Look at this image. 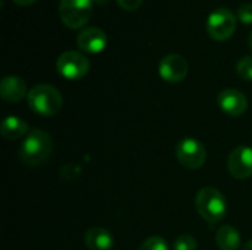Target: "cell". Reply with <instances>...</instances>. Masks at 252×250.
Listing matches in <instances>:
<instances>
[{"instance_id": "1", "label": "cell", "mask_w": 252, "mask_h": 250, "mask_svg": "<svg viewBox=\"0 0 252 250\" xmlns=\"http://www.w3.org/2000/svg\"><path fill=\"white\" fill-rule=\"evenodd\" d=\"M52 150V137L46 131L34 128L25 136L19 147V159L27 167H38L50 158Z\"/></svg>"}, {"instance_id": "2", "label": "cell", "mask_w": 252, "mask_h": 250, "mask_svg": "<svg viewBox=\"0 0 252 250\" xmlns=\"http://www.w3.org/2000/svg\"><path fill=\"white\" fill-rule=\"evenodd\" d=\"M198 214L208 222L217 224L226 217L227 203L226 197L216 187H204L198 192L195 199Z\"/></svg>"}, {"instance_id": "3", "label": "cell", "mask_w": 252, "mask_h": 250, "mask_svg": "<svg viewBox=\"0 0 252 250\" xmlns=\"http://www.w3.org/2000/svg\"><path fill=\"white\" fill-rule=\"evenodd\" d=\"M27 99H28L30 108L43 116L56 115L62 108V96L59 90H56L50 84L34 85L28 91Z\"/></svg>"}, {"instance_id": "4", "label": "cell", "mask_w": 252, "mask_h": 250, "mask_svg": "<svg viewBox=\"0 0 252 250\" xmlns=\"http://www.w3.org/2000/svg\"><path fill=\"white\" fill-rule=\"evenodd\" d=\"M58 10L68 28L78 29L89 22L93 13V0H61Z\"/></svg>"}, {"instance_id": "5", "label": "cell", "mask_w": 252, "mask_h": 250, "mask_svg": "<svg viewBox=\"0 0 252 250\" xmlns=\"http://www.w3.org/2000/svg\"><path fill=\"white\" fill-rule=\"evenodd\" d=\"M177 161L188 169H199L207 161V150L204 144L192 137L183 139L176 146Z\"/></svg>"}, {"instance_id": "6", "label": "cell", "mask_w": 252, "mask_h": 250, "mask_svg": "<svg viewBox=\"0 0 252 250\" xmlns=\"http://www.w3.org/2000/svg\"><path fill=\"white\" fill-rule=\"evenodd\" d=\"M236 29V18L232 10L220 7L208 16L207 31L210 37L216 41L229 40Z\"/></svg>"}, {"instance_id": "7", "label": "cell", "mask_w": 252, "mask_h": 250, "mask_svg": "<svg viewBox=\"0 0 252 250\" xmlns=\"http://www.w3.org/2000/svg\"><path fill=\"white\" fill-rule=\"evenodd\" d=\"M56 69L66 80H80L87 75L90 69V62L83 53L68 50L58 57Z\"/></svg>"}, {"instance_id": "8", "label": "cell", "mask_w": 252, "mask_h": 250, "mask_svg": "<svg viewBox=\"0 0 252 250\" xmlns=\"http://www.w3.org/2000/svg\"><path fill=\"white\" fill-rule=\"evenodd\" d=\"M188 71H189L188 60L177 53L167 55L165 57H162L159 63V75L167 83L176 84L183 81L188 75Z\"/></svg>"}, {"instance_id": "9", "label": "cell", "mask_w": 252, "mask_h": 250, "mask_svg": "<svg viewBox=\"0 0 252 250\" xmlns=\"http://www.w3.org/2000/svg\"><path fill=\"white\" fill-rule=\"evenodd\" d=\"M227 168L238 180H247L252 175V147L239 146L229 155Z\"/></svg>"}, {"instance_id": "10", "label": "cell", "mask_w": 252, "mask_h": 250, "mask_svg": "<svg viewBox=\"0 0 252 250\" xmlns=\"http://www.w3.org/2000/svg\"><path fill=\"white\" fill-rule=\"evenodd\" d=\"M217 102H219L220 109L230 116H239L245 113V111L248 109L247 96L236 88H226L220 91Z\"/></svg>"}, {"instance_id": "11", "label": "cell", "mask_w": 252, "mask_h": 250, "mask_svg": "<svg viewBox=\"0 0 252 250\" xmlns=\"http://www.w3.org/2000/svg\"><path fill=\"white\" fill-rule=\"evenodd\" d=\"M77 44L83 52L94 55V53H100L106 47L108 37L105 31H102L100 28L90 27V28H84L83 31H80L77 37Z\"/></svg>"}, {"instance_id": "12", "label": "cell", "mask_w": 252, "mask_h": 250, "mask_svg": "<svg viewBox=\"0 0 252 250\" xmlns=\"http://www.w3.org/2000/svg\"><path fill=\"white\" fill-rule=\"evenodd\" d=\"M0 94L1 99L9 103L21 102L27 94V84L22 78L15 75H7L0 83Z\"/></svg>"}, {"instance_id": "13", "label": "cell", "mask_w": 252, "mask_h": 250, "mask_svg": "<svg viewBox=\"0 0 252 250\" xmlns=\"http://www.w3.org/2000/svg\"><path fill=\"white\" fill-rule=\"evenodd\" d=\"M84 242L90 250H111L114 248L112 234L102 227L90 228L84 236Z\"/></svg>"}, {"instance_id": "14", "label": "cell", "mask_w": 252, "mask_h": 250, "mask_svg": "<svg viewBox=\"0 0 252 250\" xmlns=\"http://www.w3.org/2000/svg\"><path fill=\"white\" fill-rule=\"evenodd\" d=\"M28 133V124L18 116H6L1 122V136L6 140H18Z\"/></svg>"}, {"instance_id": "15", "label": "cell", "mask_w": 252, "mask_h": 250, "mask_svg": "<svg viewBox=\"0 0 252 250\" xmlns=\"http://www.w3.org/2000/svg\"><path fill=\"white\" fill-rule=\"evenodd\" d=\"M216 242L220 250H238L241 246V234L232 225H223L216 234Z\"/></svg>"}, {"instance_id": "16", "label": "cell", "mask_w": 252, "mask_h": 250, "mask_svg": "<svg viewBox=\"0 0 252 250\" xmlns=\"http://www.w3.org/2000/svg\"><path fill=\"white\" fill-rule=\"evenodd\" d=\"M236 72L242 80L252 81V56H245L238 62Z\"/></svg>"}, {"instance_id": "17", "label": "cell", "mask_w": 252, "mask_h": 250, "mask_svg": "<svg viewBox=\"0 0 252 250\" xmlns=\"http://www.w3.org/2000/svg\"><path fill=\"white\" fill-rule=\"evenodd\" d=\"M139 250H168V245L162 237L151 236L140 245Z\"/></svg>"}, {"instance_id": "18", "label": "cell", "mask_w": 252, "mask_h": 250, "mask_svg": "<svg viewBox=\"0 0 252 250\" xmlns=\"http://www.w3.org/2000/svg\"><path fill=\"white\" fill-rule=\"evenodd\" d=\"M174 250H196L198 249V243L196 240L189 236V234H183L180 237L176 239L174 242V246H173Z\"/></svg>"}, {"instance_id": "19", "label": "cell", "mask_w": 252, "mask_h": 250, "mask_svg": "<svg viewBox=\"0 0 252 250\" xmlns=\"http://www.w3.org/2000/svg\"><path fill=\"white\" fill-rule=\"evenodd\" d=\"M238 18L242 24H252V3H244L238 9Z\"/></svg>"}, {"instance_id": "20", "label": "cell", "mask_w": 252, "mask_h": 250, "mask_svg": "<svg viewBox=\"0 0 252 250\" xmlns=\"http://www.w3.org/2000/svg\"><path fill=\"white\" fill-rule=\"evenodd\" d=\"M117 3L120 4L121 9L131 12V10H137L142 6L143 0H117Z\"/></svg>"}, {"instance_id": "21", "label": "cell", "mask_w": 252, "mask_h": 250, "mask_svg": "<svg viewBox=\"0 0 252 250\" xmlns=\"http://www.w3.org/2000/svg\"><path fill=\"white\" fill-rule=\"evenodd\" d=\"M12 1H15V3L19 4V6H28V4H32V3L37 1V0H12Z\"/></svg>"}, {"instance_id": "22", "label": "cell", "mask_w": 252, "mask_h": 250, "mask_svg": "<svg viewBox=\"0 0 252 250\" xmlns=\"http://www.w3.org/2000/svg\"><path fill=\"white\" fill-rule=\"evenodd\" d=\"M242 250H252V240H250V242L244 246V249Z\"/></svg>"}, {"instance_id": "23", "label": "cell", "mask_w": 252, "mask_h": 250, "mask_svg": "<svg viewBox=\"0 0 252 250\" xmlns=\"http://www.w3.org/2000/svg\"><path fill=\"white\" fill-rule=\"evenodd\" d=\"M248 47H250V50L252 52V31L251 34L248 35Z\"/></svg>"}, {"instance_id": "24", "label": "cell", "mask_w": 252, "mask_h": 250, "mask_svg": "<svg viewBox=\"0 0 252 250\" xmlns=\"http://www.w3.org/2000/svg\"><path fill=\"white\" fill-rule=\"evenodd\" d=\"M94 3H97V4H106V3H109V0H94Z\"/></svg>"}]
</instances>
